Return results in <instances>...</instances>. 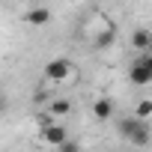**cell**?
<instances>
[{"label":"cell","mask_w":152,"mask_h":152,"mask_svg":"<svg viewBox=\"0 0 152 152\" xmlns=\"http://www.w3.org/2000/svg\"><path fill=\"white\" fill-rule=\"evenodd\" d=\"M128 81H131L134 87H146V84H152V48L137 54V60H134L131 69H128Z\"/></svg>","instance_id":"cell-3"},{"label":"cell","mask_w":152,"mask_h":152,"mask_svg":"<svg viewBox=\"0 0 152 152\" xmlns=\"http://www.w3.org/2000/svg\"><path fill=\"white\" fill-rule=\"evenodd\" d=\"M69 137V128L63 125V122H54V125H45L42 128V140L48 143V146H57L60 149V143Z\"/></svg>","instance_id":"cell-4"},{"label":"cell","mask_w":152,"mask_h":152,"mask_svg":"<svg viewBox=\"0 0 152 152\" xmlns=\"http://www.w3.org/2000/svg\"><path fill=\"white\" fill-rule=\"evenodd\" d=\"M119 134H122L128 143H134V146H146V143H149V125H146V119H140V116H125V119H119Z\"/></svg>","instance_id":"cell-2"},{"label":"cell","mask_w":152,"mask_h":152,"mask_svg":"<svg viewBox=\"0 0 152 152\" xmlns=\"http://www.w3.org/2000/svg\"><path fill=\"white\" fill-rule=\"evenodd\" d=\"M131 48H134L137 54H140V51H149V48H152V33L143 30V27L134 30V33H131Z\"/></svg>","instance_id":"cell-7"},{"label":"cell","mask_w":152,"mask_h":152,"mask_svg":"<svg viewBox=\"0 0 152 152\" xmlns=\"http://www.w3.org/2000/svg\"><path fill=\"white\" fill-rule=\"evenodd\" d=\"M134 116H140V119H149V116H152V99H140V102H137V110H134Z\"/></svg>","instance_id":"cell-10"},{"label":"cell","mask_w":152,"mask_h":152,"mask_svg":"<svg viewBox=\"0 0 152 152\" xmlns=\"http://www.w3.org/2000/svg\"><path fill=\"white\" fill-rule=\"evenodd\" d=\"M24 21H27L30 27H45V24L51 21V9H48V6H33V9H27Z\"/></svg>","instance_id":"cell-5"},{"label":"cell","mask_w":152,"mask_h":152,"mask_svg":"<svg viewBox=\"0 0 152 152\" xmlns=\"http://www.w3.org/2000/svg\"><path fill=\"white\" fill-rule=\"evenodd\" d=\"M113 42H116V27H113V24H107V27L96 36V48H99V51H107Z\"/></svg>","instance_id":"cell-8"},{"label":"cell","mask_w":152,"mask_h":152,"mask_svg":"<svg viewBox=\"0 0 152 152\" xmlns=\"http://www.w3.org/2000/svg\"><path fill=\"white\" fill-rule=\"evenodd\" d=\"M42 75H45V81L48 84H72L75 81V75H78V69H75V63L69 57H54L42 66Z\"/></svg>","instance_id":"cell-1"},{"label":"cell","mask_w":152,"mask_h":152,"mask_svg":"<svg viewBox=\"0 0 152 152\" xmlns=\"http://www.w3.org/2000/svg\"><path fill=\"white\" fill-rule=\"evenodd\" d=\"M60 149H63V152H75V149H81V143H78V140H69V137H66V140L60 143Z\"/></svg>","instance_id":"cell-11"},{"label":"cell","mask_w":152,"mask_h":152,"mask_svg":"<svg viewBox=\"0 0 152 152\" xmlns=\"http://www.w3.org/2000/svg\"><path fill=\"white\" fill-rule=\"evenodd\" d=\"M48 113L57 116V119H63V116L72 113V102H69V99H54V102L48 104Z\"/></svg>","instance_id":"cell-9"},{"label":"cell","mask_w":152,"mask_h":152,"mask_svg":"<svg viewBox=\"0 0 152 152\" xmlns=\"http://www.w3.org/2000/svg\"><path fill=\"white\" fill-rule=\"evenodd\" d=\"M6 110V99H3V93H0V113Z\"/></svg>","instance_id":"cell-12"},{"label":"cell","mask_w":152,"mask_h":152,"mask_svg":"<svg viewBox=\"0 0 152 152\" xmlns=\"http://www.w3.org/2000/svg\"><path fill=\"white\" fill-rule=\"evenodd\" d=\"M93 116H96V119H102V122H104V119H110V116H113V102H110V99H104V96H102V99H96V102H93Z\"/></svg>","instance_id":"cell-6"}]
</instances>
